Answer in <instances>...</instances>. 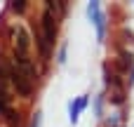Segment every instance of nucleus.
Segmentation results:
<instances>
[{
	"label": "nucleus",
	"instance_id": "9d476101",
	"mask_svg": "<svg viewBox=\"0 0 134 127\" xmlns=\"http://www.w3.org/2000/svg\"><path fill=\"white\" fill-rule=\"evenodd\" d=\"M0 111H5V108H2V106H0Z\"/></svg>",
	"mask_w": 134,
	"mask_h": 127
},
{
	"label": "nucleus",
	"instance_id": "6e6552de",
	"mask_svg": "<svg viewBox=\"0 0 134 127\" xmlns=\"http://www.w3.org/2000/svg\"><path fill=\"white\" fill-rule=\"evenodd\" d=\"M28 5H26V0H14V2H9V9L12 12H24Z\"/></svg>",
	"mask_w": 134,
	"mask_h": 127
},
{
	"label": "nucleus",
	"instance_id": "423d86ee",
	"mask_svg": "<svg viewBox=\"0 0 134 127\" xmlns=\"http://www.w3.org/2000/svg\"><path fill=\"white\" fill-rule=\"evenodd\" d=\"M35 45L40 47V54H42L45 59H49V45L45 42V38H42V33H40V31H35Z\"/></svg>",
	"mask_w": 134,
	"mask_h": 127
},
{
	"label": "nucleus",
	"instance_id": "0eeeda50",
	"mask_svg": "<svg viewBox=\"0 0 134 127\" xmlns=\"http://www.w3.org/2000/svg\"><path fill=\"white\" fill-rule=\"evenodd\" d=\"M106 82L113 85V87H118V90H122V80H120V75H111V73L106 71Z\"/></svg>",
	"mask_w": 134,
	"mask_h": 127
},
{
	"label": "nucleus",
	"instance_id": "39448f33",
	"mask_svg": "<svg viewBox=\"0 0 134 127\" xmlns=\"http://www.w3.org/2000/svg\"><path fill=\"white\" fill-rule=\"evenodd\" d=\"M87 106V97H80L75 104L71 101V123H78V118H80V111Z\"/></svg>",
	"mask_w": 134,
	"mask_h": 127
},
{
	"label": "nucleus",
	"instance_id": "7ed1b4c3",
	"mask_svg": "<svg viewBox=\"0 0 134 127\" xmlns=\"http://www.w3.org/2000/svg\"><path fill=\"white\" fill-rule=\"evenodd\" d=\"M9 78H12V85L16 87V92H19V94H24V97H31V94H33V85H31V80H26L16 68H12V71H9Z\"/></svg>",
	"mask_w": 134,
	"mask_h": 127
},
{
	"label": "nucleus",
	"instance_id": "1a4fd4ad",
	"mask_svg": "<svg viewBox=\"0 0 134 127\" xmlns=\"http://www.w3.org/2000/svg\"><path fill=\"white\" fill-rule=\"evenodd\" d=\"M7 120H9V125H12V127L21 123V118H19V113H16V111H7Z\"/></svg>",
	"mask_w": 134,
	"mask_h": 127
},
{
	"label": "nucleus",
	"instance_id": "f03ea898",
	"mask_svg": "<svg viewBox=\"0 0 134 127\" xmlns=\"http://www.w3.org/2000/svg\"><path fill=\"white\" fill-rule=\"evenodd\" d=\"M14 64H16V71L26 78V80H38V71H35V64L28 59V54H16L14 52Z\"/></svg>",
	"mask_w": 134,
	"mask_h": 127
},
{
	"label": "nucleus",
	"instance_id": "f257e3e1",
	"mask_svg": "<svg viewBox=\"0 0 134 127\" xmlns=\"http://www.w3.org/2000/svg\"><path fill=\"white\" fill-rule=\"evenodd\" d=\"M42 38H45V42L52 47L54 45V40H57V28H59V24H57V14L49 9V7H45V12H42Z\"/></svg>",
	"mask_w": 134,
	"mask_h": 127
},
{
	"label": "nucleus",
	"instance_id": "20e7f679",
	"mask_svg": "<svg viewBox=\"0 0 134 127\" xmlns=\"http://www.w3.org/2000/svg\"><path fill=\"white\" fill-rule=\"evenodd\" d=\"M14 31L19 35V40H16V54H26L28 47H31V38H28V33L24 28H14Z\"/></svg>",
	"mask_w": 134,
	"mask_h": 127
}]
</instances>
